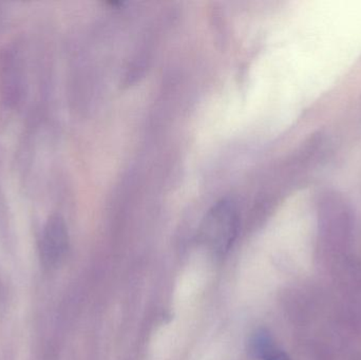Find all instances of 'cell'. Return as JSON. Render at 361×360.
I'll use <instances>...</instances> for the list:
<instances>
[{"label":"cell","instance_id":"cell-2","mask_svg":"<svg viewBox=\"0 0 361 360\" xmlns=\"http://www.w3.org/2000/svg\"><path fill=\"white\" fill-rule=\"evenodd\" d=\"M68 247V230L65 221L59 216H53L48 220L42 237V255L52 263L61 257Z\"/></svg>","mask_w":361,"mask_h":360},{"label":"cell","instance_id":"cell-1","mask_svg":"<svg viewBox=\"0 0 361 360\" xmlns=\"http://www.w3.org/2000/svg\"><path fill=\"white\" fill-rule=\"evenodd\" d=\"M239 216L237 206L229 199L219 201L204 218L200 240L206 249L216 255L226 253L238 234Z\"/></svg>","mask_w":361,"mask_h":360},{"label":"cell","instance_id":"cell-3","mask_svg":"<svg viewBox=\"0 0 361 360\" xmlns=\"http://www.w3.org/2000/svg\"><path fill=\"white\" fill-rule=\"evenodd\" d=\"M250 354L259 360H292L286 352L278 348L273 338L265 331H258L250 337Z\"/></svg>","mask_w":361,"mask_h":360}]
</instances>
